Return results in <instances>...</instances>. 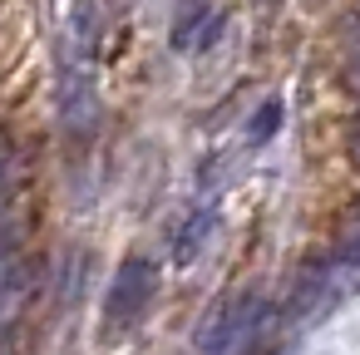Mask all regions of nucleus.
<instances>
[{"label":"nucleus","mask_w":360,"mask_h":355,"mask_svg":"<svg viewBox=\"0 0 360 355\" xmlns=\"http://www.w3.org/2000/svg\"><path fill=\"white\" fill-rule=\"evenodd\" d=\"M153 286H158V266H153L148 257H129V262L119 266L114 286H109V301H104L109 325H134V321L148 311Z\"/></svg>","instance_id":"f257e3e1"},{"label":"nucleus","mask_w":360,"mask_h":355,"mask_svg":"<svg viewBox=\"0 0 360 355\" xmlns=\"http://www.w3.org/2000/svg\"><path fill=\"white\" fill-rule=\"evenodd\" d=\"M30 276H25V262H20V247H15V237L0 227V325H6L15 311H20V301H25V286Z\"/></svg>","instance_id":"f03ea898"},{"label":"nucleus","mask_w":360,"mask_h":355,"mask_svg":"<svg viewBox=\"0 0 360 355\" xmlns=\"http://www.w3.org/2000/svg\"><path fill=\"white\" fill-rule=\"evenodd\" d=\"M276 124H281V99H266V104L257 109V119L247 124V129H252V143H266V138L276 134Z\"/></svg>","instance_id":"7ed1b4c3"},{"label":"nucleus","mask_w":360,"mask_h":355,"mask_svg":"<svg viewBox=\"0 0 360 355\" xmlns=\"http://www.w3.org/2000/svg\"><path fill=\"white\" fill-rule=\"evenodd\" d=\"M6 163H11V143L0 138V178H6Z\"/></svg>","instance_id":"20e7f679"},{"label":"nucleus","mask_w":360,"mask_h":355,"mask_svg":"<svg viewBox=\"0 0 360 355\" xmlns=\"http://www.w3.org/2000/svg\"><path fill=\"white\" fill-rule=\"evenodd\" d=\"M350 257L360 262V222H355V232H350Z\"/></svg>","instance_id":"39448f33"},{"label":"nucleus","mask_w":360,"mask_h":355,"mask_svg":"<svg viewBox=\"0 0 360 355\" xmlns=\"http://www.w3.org/2000/svg\"><path fill=\"white\" fill-rule=\"evenodd\" d=\"M355 158H360V138H355Z\"/></svg>","instance_id":"423d86ee"}]
</instances>
